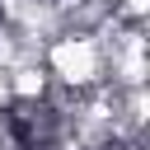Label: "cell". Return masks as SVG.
<instances>
[{
	"label": "cell",
	"instance_id": "2",
	"mask_svg": "<svg viewBox=\"0 0 150 150\" xmlns=\"http://www.w3.org/2000/svg\"><path fill=\"white\" fill-rule=\"evenodd\" d=\"M5 103H9V70L0 66V108H5Z\"/></svg>",
	"mask_w": 150,
	"mask_h": 150
},
{
	"label": "cell",
	"instance_id": "1",
	"mask_svg": "<svg viewBox=\"0 0 150 150\" xmlns=\"http://www.w3.org/2000/svg\"><path fill=\"white\" fill-rule=\"evenodd\" d=\"M42 66L52 75V84L61 89H89L103 80V47L94 33H80V28H61L47 52H42Z\"/></svg>",
	"mask_w": 150,
	"mask_h": 150
}]
</instances>
